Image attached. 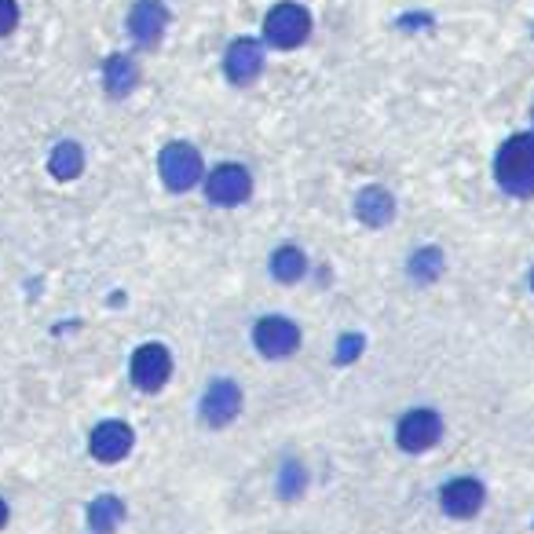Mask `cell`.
I'll list each match as a JSON object with an SVG mask.
<instances>
[{
	"mask_svg": "<svg viewBox=\"0 0 534 534\" xmlns=\"http://www.w3.org/2000/svg\"><path fill=\"white\" fill-rule=\"evenodd\" d=\"M494 176L498 187L513 198H531L534 194V132H516L498 147L494 158Z\"/></svg>",
	"mask_w": 534,
	"mask_h": 534,
	"instance_id": "obj_1",
	"label": "cell"
},
{
	"mask_svg": "<svg viewBox=\"0 0 534 534\" xmlns=\"http://www.w3.org/2000/svg\"><path fill=\"white\" fill-rule=\"evenodd\" d=\"M311 33V15L304 4H293V0H282L264 15V41L275 44V48H297V44L308 41Z\"/></svg>",
	"mask_w": 534,
	"mask_h": 534,
	"instance_id": "obj_2",
	"label": "cell"
},
{
	"mask_svg": "<svg viewBox=\"0 0 534 534\" xmlns=\"http://www.w3.org/2000/svg\"><path fill=\"white\" fill-rule=\"evenodd\" d=\"M158 172L169 191H191L205 180V161L191 143H169L161 150Z\"/></svg>",
	"mask_w": 534,
	"mask_h": 534,
	"instance_id": "obj_3",
	"label": "cell"
},
{
	"mask_svg": "<svg viewBox=\"0 0 534 534\" xmlns=\"http://www.w3.org/2000/svg\"><path fill=\"white\" fill-rule=\"evenodd\" d=\"M443 436V417L428 406H417V410H406L403 421L396 428V443L406 450V454H425L432 450Z\"/></svg>",
	"mask_w": 534,
	"mask_h": 534,
	"instance_id": "obj_4",
	"label": "cell"
},
{
	"mask_svg": "<svg viewBox=\"0 0 534 534\" xmlns=\"http://www.w3.org/2000/svg\"><path fill=\"white\" fill-rule=\"evenodd\" d=\"M253 344L264 359H289L300 348V326L286 315H267L253 326Z\"/></svg>",
	"mask_w": 534,
	"mask_h": 534,
	"instance_id": "obj_5",
	"label": "cell"
},
{
	"mask_svg": "<svg viewBox=\"0 0 534 534\" xmlns=\"http://www.w3.org/2000/svg\"><path fill=\"white\" fill-rule=\"evenodd\" d=\"M198 414H202V425H209V428L231 425V421L242 414V388H238L231 377H216L213 385L202 392Z\"/></svg>",
	"mask_w": 534,
	"mask_h": 534,
	"instance_id": "obj_6",
	"label": "cell"
},
{
	"mask_svg": "<svg viewBox=\"0 0 534 534\" xmlns=\"http://www.w3.org/2000/svg\"><path fill=\"white\" fill-rule=\"evenodd\" d=\"M253 191V176H249L246 165H216L209 176H205V198L213 205H242Z\"/></svg>",
	"mask_w": 534,
	"mask_h": 534,
	"instance_id": "obj_7",
	"label": "cell"
},
{
	"mask_svg": "<svg viewBox=\"0 0 534 534\" xmlns=\"http://www.w3.org/2000/svg\"><path fill=\"white\" fill-rule=\"evenodd\" d=\"M132 385L139 392H158L165 388V381L172 377V355L165 344H139L136 355H132Z\"/></svg>",
	"mask_w": 534,
	"mask_h": 534,
	"instance_id": "obj_8",
	"label": "cell"
},
{
	"mask_svg": "<svg viewBox=\"0 0 534 534\" xmlns=\"http://www.w3.org/2000/svg\"><path fill=\"white\" fill-rule=\"evenodd\" d=\"M483 502H487V491L472 476H458V480H450L439 491V509L447 516H454V520H472L483 509Z\"/></svg>",
	"mask_w": 534,
	"mask_h": 534,
	"instance_id": "obj_9",
	"label": "cell"
},
{
	"mask_svg": "<svg viewBox=\"0 0 534 534\" xmlns=\"http://www.w3.org/2000/svg\"><path fill=\"white\" fill-rule=\"evenodd\" d=\"M224 74L231 85H253L260 74H264V48H260L253 37H238V41H231V48H227L224 55Z\"/></svg>",
	"mask_w": 534,
	"mask_h": 534,
	"instance_id": "obj_10",
	"label": "cell"
},
{
	"mask_svg": "<svg viewBox=\"0 0 534 534\" xmlns=\"http://www.w3.org/2000/svg\"><path fill=\"white\" fill-rule=\"evenodd\" d=\"M132 443H136V436H132V428L125 425V421H99V425L92 428V436H88L92 458L107 461V465L129 458Z\"/></svg>",
	"mask_w": 534,
	"mask_h": 534,
	"instance_id": "obj_11",
	"label": "cell"
},
{
	"mask_svg": "<svg viewBox=\"0 0 534 534\" xmlns=\"http://www.w3.org/2000/svg\"><path fill=\"white\" fill-rule=\"evenodd\" d=\"M169 30V8L161 0H136L129 11V33L139 44H158Z\"/></svg>",
	"mask_w": 534,
	"mask_h": 534,
	"instance_id": "obj_12",
	"label": "cell"
},
{
	"mask_svg": "<svg viewBox=\"0 0 534 534\" xmlns=\"http://www.w3.org/2000/svg\"><path fill=\"white\" fill-rule=\"evenodd\" d=\"M355 216L370 227L392 224V216H396V198H392V191L370 183V187H363V191L355 194Z\"/></svg>",
	"mask_w": 534,
	"mask_h": 534,
	"instance_id": "obj_13",
	"label": "cell"
},
{
	"mask_svg": "<svg viewBox=\"0 0 534 534\" xmlns=\"http://www.w3.org/2000/svg\"><path fill=\"white\" fill-rule=\"evenodd\" d=\"M48 172H52L55 180H77L81 172H85V150H81V143H74V139H63V143H55L52 158H48Z\"/></svg>",
	"mask_w": 534,
	"mask_h": 534,
	"instance_id": "obj_14",
	"label": "cell"
},
{
	"mask_svg": "<svg viewBox=\"0 0 534 534\" xmlns=\"http://www.w3.org/2000/svg\"><path fill=\"white\" fill-rule=\"evenodd\" d=\"M103 85H107V92L114 99L129 96L132 88L139 85L136 59H129V55H114V59H107V66H103Z\"/></svg>",
	"mask_w": 534,
	"mask_h": 534,
	"instance_id": "obj_15",
	"label": "cell"
},
{
	"mask_svg": "<svg viewBox=\"0 0 534 534\" xmlns=\"http://www.w3.org/2000/svg\"><path fill=\"white\" fill-rule=\"evenodd\" d=\"M125 520V502L118 494H99L96 502L88 505V527L96 534H114Z\"/></svg>",
	"mask_w": 534,
	"mask_h": 534,
	"instance_id": "obj_16",
	"label": "cell"
},
{
	"mask_svg": "<svg viewBox=\"0 0 534 534\" xmlns=\"http://www.w3.org/2000/svg\"><path fill=\"white\" fill-rule=\"evenodd\" d=\"M304 271H308V257H304V249L297 246H282L271 253V275L278 278V282H300L304 278Z\"/></svg>",
	"mask_w": 534,
	"mask_h": 534,
	"instance_id": "obj_17",
	"label": "cell"
},
{
	"mask_svg": "<svg viewBox=\"0 0 534 534\" xmlns=\"http://www.w3.org/2000/svg\"><path fill=\"white\" fill-rule=\"evenodd\" d=\"M443 267H447L443 253H439L436 246H425L410 257V278H414V282H436V278L443 275Z\"/></svg>",
	"mask_w": 534,
	"mask_h": 534,
	"instance_id": "obj_18",
	"label": "cell"
},
{
	"mask_svg": "<svg viewBox=\"0 0 534 534\" xmlns=\"http://www.w3.org/2000/svg\"><path fill=\"white\" fill-rule=\"evenodd\" d=\"M304 483H308V476H304V465H286V469H282V487H278V491H282V498H286V502H293V498L304 491Z\"/></svg>",
	"mask_w": 534,
	"mask_h": 534,
	"instance_id": "obj_19",
	"label": "cell"
},
{
	"mask_svg": "<svg viewBox=\"0 0 534 534\" xmlns=\"http://www.w3.org/2000/svg\"><path fill=\"white\" fill-rule=\"evenodd\" d=\"M19 26V4L15 0H0V37H8Z\"/></svg>",
	"mask_w": 534,
	"mask_h": 534,
	"instance_id": "obj_20",
	"label": "cell"
},
{
	"mask_svg": "<svg viewBox=\"0 0 534 534\" xmlns=\"http://www.w3.org/2000/svg\"><path fill=\"white\" fill-rule=\"evenodd\" d=\"M359 348H363V341L348 333V337H341V344H337V359H341V363H352V359H359Z\"/></svg>",
	"mask_w": 534,
	"mask_h": 534,
	"instance_id": "obj_21",
	"label": "cell"
},
{
	"mask_svg": "<svg viewBox=\"0 0 534 534\" xmlns=\"http://www.w3.org/2000/svg\"><path fill=\"white\" fill-rule=\"evenodd\" d=\"M8 524V502H4V498H0V527Z\"/></svg>",
	"mask_w": 534,
	"mask_h": 534,
	"instance_id": "obj_22",
	"label": "cell"
},
{
	"mask_svg": "<svg viewBox=\"0 0 534 534\" xmlns=\"http://www.w3.org/2000/svg\"><path fill=\"white\" fill-rule=\"evenodd\" d=\"M531 289H534V271H531Z\"/></svg>",
	"mask_w": 534,
	"mask_h": 534,
	"instance_id": "obj_23",
	"label": "cell"
},
{
	"mask_svg": "<svg viewBox=\"0 0 534 534\" xmlns=\"http://www.w3.org/2000/svg\"><path fill=\"white\" fill-rule=\"evenodd\" d=\"M531 121H534V107H531Z\"/></svg>",
	"mask_w": 534,
	"mask_h": 534,
	"instance_id": "obj_24",
	"label": "cell"
}]
</instances>
